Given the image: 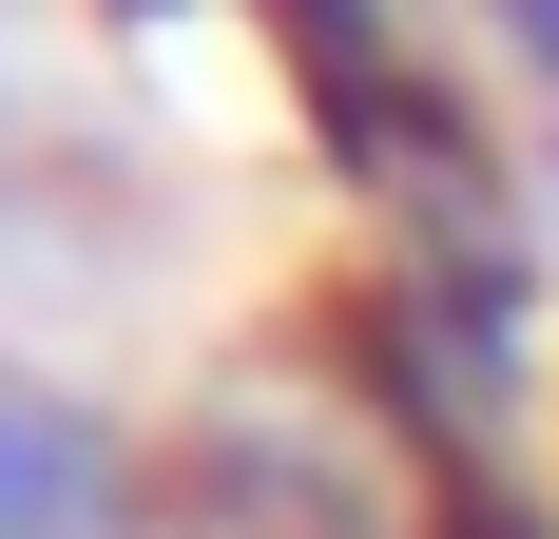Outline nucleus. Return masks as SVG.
<instances>
[{"label": "nucleus", "instance_id": "f257e3e1", "mask_svg": "<svg viewBox=\"0 0 559 539\" xmlns=\"http://www.w3.org/2000/svg\"><path fill=\"white\" fill-rule=\"evenodd\" d=\"M521 20H540V39H559V0H521Z\"/></svg>", "mask_w": 559, "mask_h": 539}]
</instances>
